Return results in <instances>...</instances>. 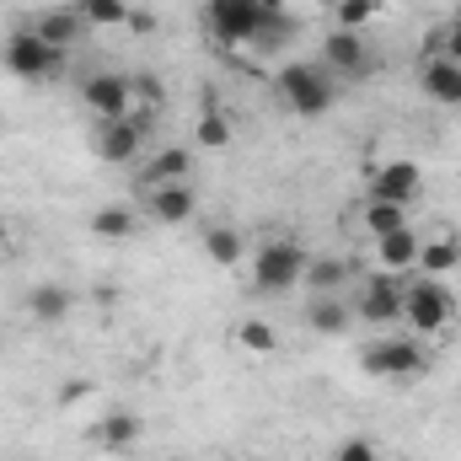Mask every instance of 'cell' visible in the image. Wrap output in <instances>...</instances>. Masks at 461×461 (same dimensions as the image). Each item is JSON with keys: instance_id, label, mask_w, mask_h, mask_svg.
<instances>
[{"instance_id": "cell-38", "label": "cell", "mask_w": 461, "mask_h": 461, "mask_svg": "<svg viewBox=\"0 0 461 461\" xmlns=\"http://www.w3.org/2000/svg\"><path fill=\"white\" fill-rule=\"evenodd\" d=\"M0 134H5V123H0Z\"/></svg>"}, {"instance_id": "cell-5", "label": "cell", "mask_w": 461, "mask_h": 461, "mask_svg": "<svg viewBox=\"0 0 461 461\" xmlns=\"http://www.w3.org/2000/svg\"><path fill=\"white\" fill-rule=\"evenodd\" d=\"M306 263H312L306 241H295V236H268V241L252 252V285H258L263 295H285V290H295V285L306 279Z\"/></svg>"}, {"instance_id": "cell-31", "label": "cell", "mask_w": 461, "mask_h": 461, "mask_svg": "<svg viewBox=\"0 0 461 461\" xmlns=\"http://www.w3.org/2000/svg\"><path fill=\"white\" fill-rule=\"evenodd\" d=\"M333 461H381V440L375 435H344L333 446Z\"/></svg>"}, {"instance_id": "cell-4", "label": "cell", "mask_w": 461, "mask_h": 461, "mask_svg": "<svg viewBox=\"0 0 461 461\" xmlns=\"http://www.w3.org/2000/svg\"><path fill=\"white\" fill-rule=\"evenodd\" d=\"M359 370L375 381H419L429 370V348L413 333H386V339L359 348Z\"/></svg>"}, {"instance_id": "cell-23", "label": "cell", "mask_w": 461, "mask_h": 461, "mask_svg": "<svg viewBox=\"0 0 461 461\" xmlns=\"http://www.w3.org/2000/svg\"><path fill=\"white\" fill-rule=\"evenodd\" d=\"M354 226L365 241H381V236H392V230L413 226L408 221V210H397V204H381V199H359V210H354Z\"/></svg>"}, {"instance_id": "cell-32", "label": "cell", "mask_w": 461, "mask_h": 461, "mask_svg": "<svg viewBox=\"0 0 461 461\" xmlns=\"http://www.w3.org/2000/svg\"><path fill=\"white\" fill-rule=\"evenodd\" d=\"M123 27H129V32H156V16H150V11H129Z\"/></svg>"}, {"instance_id": "cell-24", "label": "cell", "mask_w": 461, "mask_h": 461, "mask_svg": "<svg viewBox=\"0 0 461 461\" xmlns=\"http://www.w3.org/2000/svg\"><path fill=\"white\" fill-rule=\"evenodd\" d=\"M230 344L241 348L247 359H274V354H279V328H274L268 317H241V322L230 328Z\"/></svg>"}, {"instance_id": "cell-33", "label": "cell", "mask_w": 461, "mask_h": 461, "mask_svg": "<svg viewBox=\"0 0 461 461\" xmlns=\"http://www.w3.org/2000/svg\"><path fill=\"white\" fill-rule=\"evenodd\" d=\"M92 392V381H70V386H59V408H70L76 397H86Z\"/></svg>"}, {"instance_id": "cell-35", "label": "cell", "mask_w": 461, "mask_h": 461, "mask_svg": "<svg viewBox=\"0 0 461 461\" xmlns=\"http://www.w3.org/2000/svg\"><path fill=\"white\" fill-rule=\"evenodd\" d=\"M258 5H263V11H279V5H285V0H258Z\"/></svg>"}, {"instance_id": "cell-12", "label": "cell", "mask_w": 461, "mask_h": 461, "mask_svg": "<svg viewBox=\"0 0 461 461\" xmlns=\"http://www.w3.org/2000/svg\"><path fill=\"white\" fill-rule=\"evenodd\" d=\"M194 177V145H150L145 161L134 167V194H150L161 183H188Z\"/></svg>"}, {"instance_id": "cell-10", "label": "cell", "mask_w": 461, "mask_h": 461, "mask_svg": "<svg viewBox=\"0 0 461 461\" xmlns=\"http://www.w3.org/2000/svg\"><path fill=\"white\" fill-rule=\"evenodd\" d=\"M322 65L333 70V81H370L375 76V49H370V38L365 32H328L322 38Z\"/></svg>"}, {"instance_id": "cell-11", "label": "cell", "mask_w": 461, "mask_h": 461, "mask_svg": "<svg viewBox=\"0 0 461 461\" xmlns=\"http://www.w3.org/2000/svg\"><path fill=\"white\" fill-rule=\"evenodd\" d=\"M134 204H140V215H145L150 226H188V221L199 215L194 177H188V183H161V188H150V194H134Z\"/></svg>"}, {"instance_id": "cell-3", "label": "cell", "mask_w": 461, "mask_h": 461, "mask_svg": "<svg viewBox=\"0 0 461 461\" xmlns=\"http://www.w3.org/2000/svg\"><path fill=\"white\" fill-rule=\"evenodd\" d=\"M150 134H156V118L140 108L123 118H92V156L108 167H140L150 150Z\"/></svg>"}, {"instance_id": "cell-34", "label": "cell", "mask_w": 461, "mask_h": 461, "mask_svg": "<svg viewBox=\"0 0 461 461\" xmlns=\"http://www.w3.org/2000/svg\"><path fill=\"white\" fill-rule=\"evenodd\" d=\"M11 252H16V226L0 215V258H11Z\"/></svg>"}, {"instance_id": "cell-16", "label": "cell", "mask_w": 461, "mask_h": 461, "mask_svg": "<svg viewBox=\"0 0 461 461\" xmlns=\"http://www.w3.org/2000/svg\"><path fill=\"white\" fill-rule=\"evenodd\" d=\"M419 92L440 108H461V65L440 59V54H424L419 59Z\"/></svg>"}, {"instance_id": "cell-26", "label": "cell", "mask_w": 461, "mask_h": 461, "mask_svg": "<svg viewBox=\"0 0 461 461\" xmlns=\"http://www.w3.org/2000/svg\"><path fill=\"white\" fill-rule=\"evenodd\" d=\"M140 204H103L97 215H92V236L97 241H129L134 230H140Z\"/></svg>"}, {"instance_id": "cell-25", "label": "cell", "mask_w": 461, "mask_h": 461, "mask_svg": "<svg viewBox=\"0 0 461 461\" xmlns=\"http://www.w3.org/2000/svg\"><path fill=\"white\" fill-rule=\"evenodd\" d=\"M199 241H204V258H210L215 268H236V263L247 258V236L236 226H204Z\"/></svg>"}, {"instance_id": "cell-6", "label": "cell", "mask_w": 461, "mask_h": 461, "mask_svg": "<svg viewBox=\"0 0 461 461\" xmlns=\"http://www.w3.org/2000/svg\"><path fill=\"white\" fill-rule=\"evenodd\" d=\"M0 59H5V70L16 76V81H32V86H43V81H59L65 76V49H54V43H43L32 27H16L11 38H5V49H0Z\"/></svg>"}, {"instance_id": "cell-18", "label": "cell", "mask_w": 461, "mask_h": 461, "mask_svg": "<svg viewBox=\"0 0 461 461\" xmlns=\"http://www.w3.org/2000/svg\"><path fill=\"white\" fill-rule=\"evenodd\" d=\"M413 263H419V230L413 226L370 241V268H381V274H413Z\"/></svg>"}, {"instance_id": "cell-29", "label": "cell", "mask_w": 461, "mask_h": 461, "mask_svg": "<svg viewBox=\"0 0 461 461\" xmlns=\"http://www.w3.org/2000/svg\"><path fill=\"white\" fill-rule=\"evenodd\" d=\"M129 86H134V108H140V113L161 118V108H167V81H161L156 70H134Z\"/></svg>"}, {"instance_id": "cell-1", "label": "cell", "mask_w": 461, "mask_h": 461, "mask_svg": "<svg viewBox=\"0 0 461 461\" xmlns=\"http://www.w3.org/2000/svg\"><path fill=\"white\" fill-rule=\"evenodd\" d=\"M461 317V301L446 279H429V274H408L402 279V328L413 339H440L451 333Z\"/></svg>"}, {"instance_id": "cell-9", "label": "cell", "mask_w": 461, "mask_h": 461, "mask_svg": "<svg viewBox=\"0 0 461 461\" xmlns=\"http://www.w3.org/2000/svg\"><path fill=\"white\" fill-rule=\"evenodd\" d=\"M258 16H263V5H258V0H204V11H199L204 32H210L226 54H230V49H252Z\"/></svg>"}, {"instance_id": "cell-30", "label": "cell", "mask_w": 461, "mask_h": 461, "mask_svg": "<svg viewBox=\"0 0 461 461\" xmlns=\"http://www.w3.org/2000/svg\"><path fill=\"white\" fill-rule=\"evenodd\" d=\"M76 11H81L86 27H123L134 5L129 0H76Z\"/></svg>"}, {"instance_id": "cell-2", "label": "cell", "mask_w": 461, "mask_h": 461, "mask_svg": "<svg viewBox=\"0 0 461 461\" xmlns=\"http://www.w3.org/2000/svg\"><path fill=\"white\" fill-rule=\"evenodd\" d=\"M274 97L290 108L295 118H322L333 113V103H339V81H333V70L317 59H290V65H279L274 70Z\"/></svg>"}, {"instance_id": "cell-17", "label": "cell", "mask_w": 461, "mask_h": 461, "mask_svg": "<svg viewBox=\"0 0 461 461\" xmlns=\"http://www.w3.org/2000/svg\"><path fill=\"white\" fill-rule=\"evenodd\" d=\"M27 27H32V32H38L43 43L65 49V54H70V49H76V43L86 38V22H81V11H76V5H43V11H38V16H32Z\"/></svg>"}, {"instance_id": "cell-13", "label": "cell", "mask_w": 461, "mask_h": 461, "mask_svg": "<svg viewBox=\"0 0 461 461\" xmlns=\"http://www.w3.org/2000/svg\"><path fill=\"white\" fill-rule=\"evenodd\" d=\"M81 103H86L92 118H123V113H134V86H129L123 70H97V76H86Z\"/></svg>"}, {"instance_id": "cell-7", "label": "cell", "mask_w": 461, "mask_h": 461, "mask_svg": "<svg viewBox=\"0 0 461 461\" xmlns=\"http://www.w3.org/2000/svg\"><path fill=\"white\" fill-rule=\"evenodd\" d=\"M402 279L408 274H359L354 279V295H348V306H354V317L365 322V328H397L402 322Z\"/></svg>"}, {"instance_id": "cell-27", "label": "cell", "mask_w": 461, "mask_h": 461, "mask_svg": "<svg viewBox=\"0 0 461 461\" xmlns=\"http://www.w3.org/2000/svg\"><path fill=\"white\" fill-rule=\"evenodd\" d=\"M230 140H236L230 118L221 113V108H204V113H199V123H194V145H199V150H226Z\"/></svg>"}, {"instance_id": "cell-20", "label": "cell", "mask_w": 461, "mask_h": 461, "mask_svg": "<svg viewBox=\"0 0 461 461\" xmlns=\"http://www.w3.org/2000/svg\"><path fill=\"white\" fill-rule=\"evenodd\" d=\"M70 312H76V295L65 285H32L27 290V317L38 328H59V322H70Z\"/></svg>"}, {"instance_id": "cell-15", "label": "cell", "mask_w": 461, "mask_h": 461, "mask_svg": "<svg viewBox=\"0 0 461 461\" xmlns=\"http://www.w3.org/2000/svg\"><path fill=\"white\" fill-rule=\"evenodd\" d=\"M461 268V230L456 226H440L429 236H419V263L413 274H429V279H446Z\"/></svg>"}, {"instance_id": "cell-8", "label": "cell", "mask_w": 461, "mask_h": 461, "mask_svg": "<svg viewBox=\"0 0 461 461\" xmlns=\"http://www.w3.org/2000/svg\"><path fill=\"white\" fill-rule=\"evenodd\" d=\"M365 199H381V204H397V210H413L424 199V167L408 161V156H392L381 167L365 172Z\"/></svg>"}, {"instance_id": "cell-36", "label": "cell", "mask_w": 461, "mask_h": 461, "mask_svg": "<svg viewBox=\"0 0 461 461\" xmlns=\"http://www.w3.org/2000/svg\"><path fill=\"white\" fill-rule=\"evenodd\" d=\"M451 22H456V27H461V5H456V11H451Z\"/></svg>"}, {"instance_id": "cell-14", "label": "cell", "mask_w": 461, "mask_h": 461, "mask_svg": "<svg viewBox=\"0 0 461 461\" xmlns=\"http://www.w3.org/2000/svg\"><path fill=\"white\" fill-rule=\"evenodd\" d=\"M140 440H145V419L129 413V408H108V413L92 424V446L108 451V456H129Z\"/></svg>"}, {"instance_id": "cell-19", "label": "cell", "mask_w": 461, "mask_h": 461, "mask_svg": "<svg viewBox=\"0 0 461 461\" xmlns=\"http://www.w3.org/2000/svg\"><path fill=\"white\" fill-rule=\"evenodd\" d=\"M301 38V16L290 11V5H279V11H263L258 16V32H252V54H285L290 43Z\"/></svg>"}, {"instance_id": "cell-22", "label": "cell", "mask_w": 461, "mask_h": 461, "mask_svg": "<svg viewBox=\"0 0 461 461\" xmlns=\"http://www.w3.org/2000/svg\"><path fill=\"white\" fill-rule=\"evenodd\" d=\"M306 328L322 333V339H344L348 328H354V306H348L344 295H312V306H306Z\"/></svg>"}, {"instance_id": "cell-37", "label": "cell", "mask_w": 461, "mask_h": 461, "mask_svg": "<svg viewBox=\"0 0 461 461\" xmlns=\"http://www.w3.org/2000/svg\"><path fill=\"white\" fill-rule=\"evenodd\" d=\"M247 461H268V456H247Z\"/></svg>"}, {"instance_id": "cell-28", "label": "cell", "mask_w": 461, "mask_h": 461, "mask_svg": "<svg viewBox=\"0 0 461 461\" xmlns=\"http://www.w3.org/2000/svg\"><path fill=\"white\" fill-rule=\"evenodd\" d=\"M381 11H386L381 0H333V27L339 32H365Z\"/></svg>"}, {"instance_id": "cell-21", "label": "cell", "mask_w": 461, "mask_h": 461, "mask_svg": "<svg viewBox=\"0 0 461 461\" xmlns=\"http://www.w3.org/2000/svg\"><path fill=\"white\" fill-rule=\"evenodd\" d=\"M359 274H365V268H359V263H348V258H312L301 285H312V295H344Z\"/></svg>"}]
</instances>
